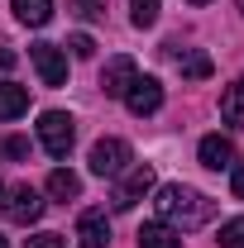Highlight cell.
<instances>
[{"label":"cell","mask_w":244,"mask_h":248,"mask_svg":"<svg viewBox=\"0 0 244 248\" xmlns=\"http://www.w3.org/2000/svg\"><path fill=\"white\" fill-rule=\"evenodd\" d=\"M220 120L235 124V129H244V81L225 86V95H220Z\"/></svg>","instance_id":"obj_13"},{"label":"cell","mask_w":244,"mask_h":248,"mask_svg":"<svg viewBox=\"0 0 244 248\" xmlns=\"http://www.w3.org/2000/svg\"><path fill=\"white\" fill-rule=\"evenodd\" d=\"M15 15H19L24 24L38 29V24H48V19H53V0H15Z\"/></svg>","instance_id":"obj_15"},{"label":"cell","mask_w":244,"mask_h":248,"mask_svg":"<svg viewBox=\"0 0 244 248\" xmlns=\"http://www.w3.org/2000/svg\"><path fill=\"white\" fill-rule=\"evenodd\" d=\"M230 172H235V182H230V186H235V196H240V201H244V162H235Z\"/></svg>","instance_id":"obj_23"},{"label":"cell","mask_w":244,"mask_h":248,"mask_svg":"<svg viewBox=\"0 0 244 248\" xmlns=\"http://www.w3.org/2000/svg\"><path fill=\"white\" fill-rule=\"evenodd\" d=\"M196 157H201V167H211V172L235 167V143H230L225 134H206V139H201V148H196Z\"/></svg>","instance_id":"obj_9"},{"label":"cell","mask_w":244,"mask_h":248,"mask_svg":"<svg viewBox=\"0 0 244 248\" xmlns=\"http://www.w3.org/2000/svg\"><path fill=\"white\" fill-rule=\"evenodd\" d=\"M0 153H5V157H24L29 143H24V139H0Z\"/></svg>","instance_id":"obj_22"},{"label":"cell","mask_w":244,"mask_h":248,"mask_svg":"<svg viewBox=\"0 0 244 248\" xmlns=\"http://www.w3.org/2000/svg\"><path fill=\"white\" fill-rule=\"evenodd\" d=\"M10 67H15V53H10V48H0V72H10Z\"/></svg>","instance_id":"obj_24"},{"label":"cell","mask_w":244,"mask_h":248,"mask_svg":"<svg viewBox=\"0 0 244 248\" xmlns=\"http://www.w3.org/2000/svg\"><path fill=\"white\" fill-rule=\"evenodd\" d=\"M38 215H43V201H38L34 186H15V191L5 196V219H10V224H34Z\"/></svg>","instance_id":"obj_6"},{"label":"cell","mask_w":244,"mask_h":248,"mask_svg":"<svg viewBox=\"0 0 244 248\" xmlns=\"http://www.w3.org/2000/svg\"><path fill=\"white\" fill-rule=\"evenodd\" d=\"M29 110V91L15 81H0V120H19Z\"/></svg>","instance_id":"obj_12"},{"label":"cell","mask_w":244,"mask_h":248,"mask_svg":"<svg viewBox=\"0 0 244 248\" xmlns=\"http://www.w3.org/2000/svg\"><path fill=\"white\" fill-rule=\"evenodd\" d=\"M240 10H244V0H240Z\"/></svg>","instance_id":"obj_27"},{"label":"cell","mask_w":244,"mask_h":248,"mask_svg":"<svg viewBox=\"0 0 244 248\" xmlns=\"http://www.w3.org/2000/svg\"><path fill=\"white\" fill-rule=\"evenodd\" d=\"M158 5H163V0H129V19H134L139 29H149V24H158Z\"/></svg>","instance_id":"obj_17"},{"label":"cell","mask_w":244,"mask_h":248,"mask_svg":"<svg viewBox=\"0 0 244 248\" xmlns=\"http://www.w3.org/2000/svg\"><path fill=\"white\" fill-rule=\"evenodd\" d=\"M67 48H72V58H91V53H96L91 33H72V43H67Z\"/></svg>","instance_id":"obj_20"},{"label":"cell","mask_w":244,"mask_h":248,"mask_svg":"<svg viewBox=\"0 0 244 248\" xmlns=\"http://www.w3.org/2000/svg\"><path fill=\"white\" fill-rule=\"evenodd\" d=\"M220 248H244V215L220 224Z\"/></svg>","instance_id":"obj_18"},{"label":"cell","mask_w":244,"mask_h":248,"mask_svg":"<svg viewBox=\"0 0 244 248\" xmlns=\"http://www.w3.org/2000/svg\"><path fill=\"white\" fill-rule=\"evenodd\" d=\"M72 10L82 19H105V0H72Z\"/></svg>","instance_id":"obj_19"},{"label":"cell","mask_w":244,"mask_h":248,"mask_svg":"<svg viewBox=\"0 0 244 248\" xmlns=\"http://www.w3.org/2000/svg\"><path fill=\"white\" fill-rule=\"evenodd\" d=\"M29 58H34V67H38V77H43V86H62V81H67V58H62L58 43H34Z\"/></svg>","instance_id":"obj_5"},{"label":"cell","mask_w":244,"mask_h":248,"mask_svg":"<svg viewBox=\"0 0 244 248\" xmlns=\"http://www.w3.org/2000/svg\"><path fill=\"white\" fill-rule=\"evenodd\" d=\"M177 67H182L187 81H206L211 77V58L206 53H187V58H177Z\"/></svg>","instance_id":"obj_16"},{"label":"cell","mask_w":244,"mask_h":248,"mask_svg":"<svg viewBox=\"0 0 244 248\" xmlns=\"http://www.w3.org/2000/svg\"><path fill=\"white\" fill-rule=\"evenodd\" d=\"M48 196H53V201H77V196H82V177L67 172V167H58V172L48 177Z\"/></svg>","instance_id":"obj_14"},{"label":"cell","mask_w":244,"mask_h":248,"mask_svg":"<svg viewBox=\"0 0 244 248\" xmlns=\"http://www.w3.org/2000/svg\"><path fill=\"white\" fill-rule=\"evenodd\" d=\"M134 244H139V248H182V234H177L173 224L153 219V224H144V229L134 234Z\"/></svg>","instance_id":"obj_11"},{"label":"cell","mask_w":244,"mask_h":248,"mask_svg":"<svg viewBox=\"0 0 244 248\" xmlns=\"http://www.w3.org/2000/svg\"><path fill=\"white\" fill-rule=\"evenodd\" d=\"M149 191H153V167H149V162H144V167L120 172V186H115V210H134Z\"/></svg>","instance_id":"obj_3"},{"label":"cell","mask_w":244,"mask_h":248,"mask_svg":"<svg viewBox=\"0 0 244 248\" xmlns=\"http://www.w3.org/2000/svg\"><path fill=\"white\" fill-rule=\"evenodd\" d=\"M124 105H129V115H153L163 105V86L153 77H134V86L124 91Z\"/></svg>","instance_id":"obj_7"},{"label":"cell","mask_w":244,"mask_h":248,"mask_svg":"<svg viewBox=\"0 0 244 248\" xmlns=\"http://www.w3.org/2000/svg\"><path fill=\"white\" fill-rule=\"evenodd\" d=\"M134 77H139L134 58H110V62H105V72H101V91H105V95H120V100H124V91L134 86Z\"/></svg>","instance_id":"obj_8"},{"label":"cell","mask_w":244,"mask_h":248,"mask_svg":"<svg viewBox=\"0 0 244 248\" xmlns=\"http://www.w3.org/2000/svg\"><path fill=\"white\" fill-rule=\"evenodd\" d=\"M192 5H206V0H192Z\"/></svg>","instance_id":"obj_26"},{"label":"cell","mask_w":244,"mask_h":248,"mask_svg":"<svg viewBox=\"0 0 244 248\" xmlns=\"http://www.w3.org/2000/svg\"><path fill=\"white\" fill-rule=\"evenodd\" d=\"M24 248H67V239H62V234H34Z\"/></svg>","instance_id":"obj_21"},{"label":"cell","mask_w":244,"mask_h":248,"mask_svg":"<svg viewBox=\"0 0 244 248\" xmlns=\"http://www.w3.org/2000/svg\"><path fill=\"white\" fill-rule=\"evenodd\" d=\"M77 244L82 248H105L110 244V219H105V210H87V215L77 219Z\"/></svg>","instance_id":"obj_10"},{"label":"cell","mask_w":244,"mask_h":248,"mask_svg":"<svg viewBox=\"0 0 244 248\" xmlns=\"http://www.w3.org/2000/svg\"><path fill=\"white\" fill-rule=\"evenodd\" d=\"M129 167V143L124 139H101L91 143V172L96 177H120Z\"/></svg>","instance_id":"obj_4"},{"label":"cell","mask_w":244,"mask_h":248,"mask_svg":"<svg viewBox=\"0 0 244 248\" xmlns=\"http://www.w3.org/2000/svg\"><path fill=\"white\" fill-rule=\"evenodd\" d=\"M153 205H158V219L173 224L177 234H182V229H201V224L211 219V210H215L201 191H192V186H182V182L158 186V201H153Z\"/></svg>","instance_id":"obj_1"},{"label":"cell","mask_w":244,"mask_h":248,"mask_svg":"<svg viewBox=\"0 0 244 248\" xmlns=\"http://www.w3.org/2000/svg\"><path fill=\"white\" fill-rule=\"evenodd\" d=\"M72 139H77L72 115H62V110H43L38 115V143L48 148V157H67L72 153Z\"/></svg>","instance_id":"obj_2"},{"label":"cell","mask_w":244,"mask_h":248,"mask_svg":"<svg viewBox=\"0 0 244 248\" xmlns=\"http://www.w3.org/2000/svg\"><path fill=\"white\" fill-rule=\"evenodd\" d=\"M0 248H10V244H5V234H0Z\"/></svg>","instance_id":"obj_25"}]
</instances>
